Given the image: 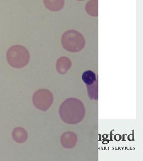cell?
<instances>
[{
    "label": "cell",
    "mask_w": 143,
    "mask_h": 161,
    "mask_svg": "<svg viewBox=\"0 0 143 161\" xmlns=\"http://www.w3.org/2000/svg\"><path fill=\"white\" fill-rule=\"evenodd\" d=\"M30 58L28 50L22 46H14L7 53V60L8 64L14 68H22L27 65Z\"/></svg>",
    "instance_id": "6da1fadb"
},
{
    "label": "cell",
    "mask_w": 143,
    "mask_h": 161,
    "mask_svg": "<svg viewBox=\"0 0 143 161\" xmlns=\"http://www.w3.org/2000/svg\"><path fill=\"white\" fill-rule=\"evenodd\" d=\"M33 103L38 109L46 111L51 106L52 97L51 92L47 90H40L33 96Z\"/></svg>",
    "instance_id": "7a4b0ae2"
},
{
    "label": "cell",
    "mask_w": 143,
    "mask_h": 161,
    "mask_svg": "<svg viewBox=\"0 0 143 161\" xmlns=\"http://www.w3.org/2000/svg\"><path fill=\"white\" fill-rule=\"evenodd\" d=\"M12 137L16 142L22 143L28 138V132L23 128L17 127L13 131Z\"/></svg>",
    "instance_id": "3957f363"
},
{
    "label": "cell",
    "mask_w": 143,
    "mask_h": 161,
    "mask_svg": "<svg viewBox=\"0 0 143 161\" xmlns=\"http://www.w3.org/2000/svg\"><path fill=\"white\" fill-rule=\"evenodd\" d=\"M82 79L85 84L90 86L96 81V75L91 70H86L82 75Z\"/></svg>",
    "instance_id": "277c9868"
}]
</instances>
